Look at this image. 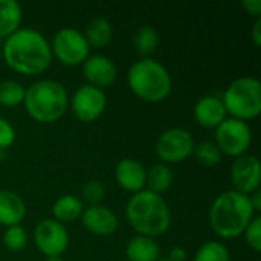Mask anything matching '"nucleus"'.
I'll use <instances>...</instances> for the list:
<instances>
[{
    "instance_id": "9d476101",
    "label": "nucleus",
    "mask_w": 261,
    "mask_h": 261,
    "mask_svg": "<svg viewBox=\"0 0 261 261\" xmlns=\"http://www.w3.org/2000/svg\"><path fill=\"white\" fill-rule=\"evenodd\" d=\"M34 243L47 258L60 257L67 249L69 234L63 223L54 219H44L38 222L34 229Z\"/></svg>"
},
{
    "instance_id": "412c9836",
    "label": "nucleus",
    "mask_w": 261,
    "mask_h": 261,
    "mask_svg": "<svg viewBox=\"0 0 261 261\" xmlns=\"http://www.w3.org/2000/svg\"><path fill=\"white\" fill-rule=\"evenodd\" d=\"M112 35H113L112 23L104 17L92 18L87 23L86 32H84V37H86L89 46H93V47H102V46L109 44L112 40Z\"/></svg>"
},
{
    "instance_id": "cd10ccee",
    "label": "nucleus",
    "mask_w": 261,
    "mask_h": 261,
    "mask_svg": "<svg viewBox=\"0 0 261 261\" xmlns=\"http://www.w3.org/2000/svg\"><path fill=\"white\" fill-rule=\"evenodd\" d=\"M106 197V188L99 180H89L83 187V199L89 203V206L101 205Z\"/></svg>"
},
{
    "instance_id": "4be33fe9",
    "label": "nucleus",
    "mask_w": 261,
    "mask_h": 261,
    "mask_svg": "<svg viewBox=\"0 0 261 261\" xmlns=\"http://www.w3.org/2000/svg\"><path fill=\"white\" fill-rule=\"evenodd\" d=\"M173 184V171L167 164H156L147 171V184L148 191L162 194L165 193Z\"/></svg>"
},
{
    "instance_id": "e433bc0d",
    "label": "nucleus",
    "mask_w": 261,
    "mask_h": 261,
    "mask_svg": "<svg viewBox=\"0 0 261 261\" xmlns=\"http://www.w3.org/2000/svg\"><path fill=\"white\" fill-rule=\"evenodd\" d=\"M158 261H170V260H158Z\"/></svg>"
},
{
    "instance_id": "6e6552de",
    "label": "nucleus",
    "mask_w": 261,
    "mask_h": 261,
    "mask_svg": "<svg viewBox=\"0 0 261 261\" xmlns=\"http://www.w3.org/2000/svg\"><path fill=\"white\" fill-rule=\"evenodd\" d=\"M251 144L252 130L245 121L226 118L216 128V145L222 153L228 156L239 158L242 154H246Z\"/></svg>"
},
{
    "instance_id": "20e7f679",
    "label": "nucleus",
    "mask_w": 261,
    "mask_h": 261,
    "mask_svg": "<svg viewBox=\"0 0 261 261\" xmlns=\"http://www.w3.org/2000/svg\"><path fill=\"white\" fill-rule=\"evenodd\" d=\"M23 104L34 121L49 124L58 121L66 113L69 96L61 83L38 80L26 89Z\"/></svg>"
},
{
    "instance_id": "a211bd4d",
    "label": "nucleus",
    "mask_w": 261,
    "mask_h": 261,
    "mask_svg": "<svg viewBox=\"0 0 261 261\" xmlns=\"http://www.w3.org/2000/svg\"><path fill=\"white\" fill-rule=\"evenodd\" d=\"M159 254V245L154 239L145 236L133 237L125 248V255L130 261H158Z\"/></svg>"
},
{
    "instance_id": "9b49d317",
    "label": "nucleus",
    "mask_w": 261,
    "mask_h": 261,
    "mask_svg": "<svg viewBox=\"0 0 261 261\" xmlns=\"http://www.w3.org/2000/svg\"><path fill=\"white\" fill-rule=\"evenodd\" d=\"M106 104L107 98L102 89L93 87L90 84H83L78 87L70 101L73 115L83 122H92L98 119L106 110Z\"/></svg>"
},
{
    "instance_id": "f257e3e1",
    "label": "nucleus",
    "mask_w": 261,
    "mask_h": 261,
    "mask_svg": "<svg viewBox=\"0 0 261 261\" xmlns=\"http://www.w3.org/2000/svg\"><path fill=\"white\" fill-rule=\"evenodd\" d=\"M2 55L6 64L21 75H38L52 63V50L46 37L31 28L15 31L5 40Z\"/></svg>"
},
{
    "instance_id": "7c9ffc66",
    "label": "nucleus",
    "mask_w": 261,
    "mask_h": 261,
    "mask_svg": "<svg viewBox=\"0 0 261 261\" xmlns=\"http://www.w3.org/2000/svg\"><path fill=\"white\" fill-rule=\"evenodd\" d=\"M242 6L251 14L255 15L257 18H260L261 15V2L260 0H243Z\"/></svg>"
},
{
    "instance_id": "c756f323",
    "label": "nucleus",
    "mask_w": 261,
    "mask_h": 261,
    "mask_svg": "<svg viewBox=\"0 0 261 261\" xmlns=\"http://www.w3.org/2000/svg\"><path fill=\"white\" fill-rule=\"evenodd\" d=\"M15 141V130L11 122L5 118H0V150L9 148Z\"/></svg>"
},
{
    "instance_id": "72a5a7b5",
    "label": "nucleus",
    "mask_w": 261,
    "mask_h": 261,
    "mask_svg": "<svg viewBox=\"0 0 261 261\" xmlns=\"http://www.w3.org/2000/svg\"><path fill=\"white\" fill-rule=\"evenodd\" d=\"M249 200H251V205L254 208V211H260L261 210V193L257 190L252 193V196H249Z\"/></svg>"
},
{
    "instance_id": "4468645a",
    "label": "nucleus",
    "mask_w": 261,
    "mask_h": 261,
    "mask_svg": "<svg viewBox=\"0 0 261 261\" xmlns=\"http://www.w3.org/2000/svg\"><path fill=\"white\" fill-rule=\"evenodd\" d=\"M81 222L89 232L98 237H109L119 226L116 214L110 208L102 205L86 208L81 214Z\"/></svg>"
},
{
    "instance_id": "1a4fd4ad",
    "label": "nucleus",
    "mask_w": 261,
    "mask_h": 261,
    "mask_svg": "<svg viewBox=\"0 0 261 261\" xmlns=\"http://www.w3.org/2000/svg\"><path fill=\"white\" fill-rule=\"evenodd\" d=\"M194 150L191 133L180 127L165 130L156 142V153L162 164H179L188 159Z\"/></svg>"
},
{
    "instance_id": "a878e982",
    "label": "nucleus",
    "mask_w": 261,
    "mask_h": 261,
    "mask_svg": "<svg viewBox=\"0 0 261 261\" xmlns=\"http://www.w3.org/2000/svg\"><path fill=\"white\" fill-rule=\"evenodd\" d=\"M194 261H231V257L225 245L219 242H206L197 249Z\"/></svg>"
},
{
    "instance_id": "ddd939ff",
    "label": "nucleus",
    "mask_w": 261,
    "mask_h": 261,
    "mask_svg": "<svg viewBox=\"0 0 261 261\" xmlns=\"http://www.w3.org/2000/svg\"><path fill=\"white\" fill-rule=\"evenodd\" d=\"M83 73L90 86L102 89L115 83V80L118 78V67L109 57L102 54H95L89 55L87 60L83 63Z\"/></svg>"
},
{
    "instance_id": "f03ea898",
    "label": "nucleus",
    "mask_w": 261,
    "mask_h": 261,
    "mask_svg": "<svg viewBox=\"0 0 261 261\" xmlns=\"http://www.w3.org/2000/svg\"><path fill=\"white\" fill-rule=\"evenodd\" d=\"M249 196L234 190L225 191L216 197L210 210V225L222 239H236L243 236L254 216Z\"/></svg>"
},
{
    "instance_id": "6ab92c4d",
    "label": "nucleus",
    "mask_w": 261,
    "mask_h": 261,
    "mask_svg": "<svg viewBox=\"0 0 261 261\" xmlns=\"http://www.w3.org/2000/svg\"><path fill=\"white\" fill-rule=\"evenodd\" d=\"M21 6L15 0H0V38H8L20 29Z\"/></svg>"
},
{
    "instance_id": "c9c22d12",
    "label": "nucleus",
    "mask_w": 261,
    "mask_h": 261,
    "mask_svg": "<svg viewBox=\"0 0 261 261\" xmlns=\"http://www.w3.org/2000/svg\"><path fill=\"white\" fill-rule=\"evenodd\" d=\"M0 55H2V46H0Z\"/></svg>"
},
{
    "instance_id": "f8f14e48",
    "label": "nucleus",
    "mask_w": 261,
    "mask_h": 261,
    "mask_svg": "<svg viewBox=\"0 0 261 261\" xmlns=\"http://www.w3.org/2000/svg\"><path fill=\"white\" fill-rule=\"evenodd\" d=\"M261 180L260 161L254 154H242L236 158L231 167V184L234 191L245 196L258 190Z\"/></svg>"
},
{
    "instance_id": "2f4dec72",
    "label": "nucleus",
    "mask_w": 261,
    "mask_h": 261,
    "mask_svg": "<svg viewBox=\"0 0 261 261\" xmlns=\"http://www.w3.org/2000/svg\"><path fill=\"white\" fill-rule=\"evenodd\" d=\"M251 38H252L255 46H261V18L255 20L252 31H251Z\"/></svg>"
},
{
    "instance_id": "2eb2a0df",
    "label": "nucleus",
    "mask_w": 261,
    "mask_h": 261,
    "mask_svg": "<svg viewBox=\"0 0 261 261\" xmlns=\"http://www.w3.org/2000/svg\"><path fill=\"white\" fill-rule=\"evenodd\" d=\"M115 179L118 185L130 193H139L147 184V170L135 159H121L115 167Z\"/></svg>"
},
{
    "instance_id": "39448f33",
    "label": "nucleus",
    "mask_w": 261,
    "mask_h": 261,
    "mask_svg": "<svg viewBox=\"0 0 261 261\" xmlns=\"http://www.w3.org/2000/svg\"><path fill=\"white\" fill-rule=\"evenodd\" d=\"M127 81L132 92L147 102H161L171 92V76L167 67L153 58L135 61L128 69Z\"/></svg>"
},
{
    "instance_id": "5701e85b",
    "label": "nucleus",
    "mask_w": 261,
    "mask_h": 261,
    "mask_svg": "<svg viewBox=\"0 0 261 261\" xmlns=\"http://www.w3.org/2000/svg\"><path fill=\"white\" fill-rule=\"evenodd\" d=\"M133 46L136 49V52L145 58H148L150 54H153L156 50V47L159 46V34L154 28L145 24L141 26L135 35H133Z\"/></svg>"
},
{
    "instance_id": "b1692460",
    "label": "nucleus",
    "mask_w": 261,
    "mask_h": 261,
    "mask_svg": "<svg viewBox=\"0 0 261 261\" xmlns=\"http://www.w3.org/2000/svg\"><path fill=\"white\" fill-rule=\"evenodd\" d=\"M26 89L14 80L0 83V104L5 107H15L23 102Z\"/></svg>"
},
{
    "instance_id": "7ed1b4c3",
    "label": "nucleus",
    "mask_w": 261,
    "mask_h": 261,
    "mask_svg": "<svg viewBox=\"0 0 261 261\" xmlns=\"http://www.w3.org/2000/svg\"><path fill=\"white\" fill-rule=\"evenodd\" d=\"M125 216L138 236L151 239L165 234L171 225V213L167 202L162 196L148 190L135 193L130 197Z\"/></svg>"
},
{
    "instance_id": "f3484780",
    "label": "nucleus",
    "mask_w": 261,
    "mask_h": 261,
    "mask_svg": "<svg viewBox=\"0 0 261 261\" xmlns=\"http://www.w3.org/2000/svg\"><path fill=\"white\" fill-rule=\"evenodd\" d=\"M26 205L23 199L11 191V190H0V225L9 228L17 226L24 219Z\"/></svg>"
},
{
    "instance_id": "393cba45",
    "label": "nucleus",
    "mask_w": 261,
    "mask_h": 261,
    "mask_svg": "<svg viewBox=\"0 0 261 261\" xmlns=\"http://www.w3.org/2000/svg\"><path fill=\"white\" fill-rule=\"evenodd\" d=\"M193 154L196 156L197 162L206 167L217 165L222 161V151L213 141H202L199 144H194Z\"/></svg>"
},
{
    "instance_id": "f704fd0d",
    "label": "nucleus",
    "mask_w": 261,
    "mask_h": 261,
    "mask_svg": "<svg viewBox=\"0 0 261 261\" xmlns=\"http://www.w3.org/2000/svg\"><path fill=\"white\" fill-rule=\"evenodd\" d=\"M44 261H63L60 257H50V258H46Z\"/></svg>"
},
{
    "instance_id": "423d86ee",
    "label": "nucleus",
    "mask_w": 261,
    "mask_h": 261,
    "mask_svg": "<svg viewBox=\"0 0 261 261\" xmlns=\"http://www.w3.org/2000/svg\"><path fill=\"white\" fill-rule=\"evenodd\" d=\"M226 113L234 119L249 121L261 112V84L254 76H240L234 80L223 95Z\"/></svg>"
},
{
    "instance_id": "0eeeda50",
    "label": "nucleus",
    "mask_w": 261,
    "mask_h": 261,
    "mask_svg": "<svg viewBox=\"0 0 261 261\" xmlns=\"http://www.w3.org/2000/svg\"><path fill=\"white\" fill-rule=\"evenodd\" d=\"M52 57L64 66L83 64L90 55V46L83 32L73 28L60 29L50 44Z\"/></svg>"
},
{
    "instance_id": "c85d7f7f",
    "label": "nucleus",
    "mask_w": 261,
    "mask_h": 261,
    "mask_svg": "<svg viewBox=\"0 0 261 261\" xmlns=\"http://www.w3.org/2000/svg\"><path fill=\"white\" fill-rule=\"evenodd\" d=\"M246 243L249 245V248H252L255 252H260L261 249V217H254L251 220V223L248 225V228L243 232Z\"/></svg>"
},
{
    "instance_id": "aec40b11",
    "label": "nucleus",
    "mask_w": 261,
    "mask_h": 261,
    "mask_svg": "<svg viewBox=\"0 0 261 261\" xmlns=\"http://www.w3.org/2000/svg\"><path fill=\"white\" fill-rule=\"evenodd\" d=\"M84 211L83 202L72 194H64L58 197L52 206V214L57 222L60 223H69L76 220Z\"/></svg>"
},
{
    "instance_id": "473e14b6",
    "label": "nucleus",
    "mask_w": 261,
    "mask_h": 261,
    "mask_svg": "<svg viewBox=\"0 0 261 261\" xmlns=\"http://www.w3.org/2000/svg\"><path fill=\"white\" fill-rule=\"evenodd\" d=\"M185 258H187V252H185V249H184V248H180V246H176V248H173V249L170 251V255H168V258H167V260L185 261Z\"/></svg>"
},
{
    "instance_id": "dca6fc26",
    "label": "nucleus",
    "mask_w": 261,
    "mask_h": 261,
    "mask_svg": "<svg viewBox=\"0 0 261 261\" xmlns=\"http://www.w3.org/2000/svg\"><path fill=\"white\" fill-rule=\"evenodd\" d=\"M226 115L222 98L214 95L202 96L194 106V119L205 128H217L226 119Z\"/></svg>"
},
{
    "instance_id": "bb28decb",
    "label": "nucleus",
    "mask_w": 261,
    "mask_h": 261,
    "mask_svg": "<svg viewBox=\"0 0 261 261\" xmlns=\"http://www.w3.org/2000/svg\"><path fill=\"white\" fill-rule=\"evenodd\" d=\"M26 243H28V234L26 229L20 225L9 226L3 234V245L12 252L21 251L26 246Z\"/></svg>"
}]
</instances>
